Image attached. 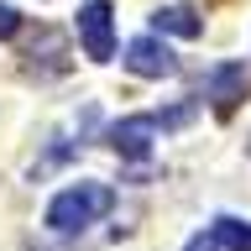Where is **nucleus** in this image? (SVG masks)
Here are the masks:
<instances>
[{
  "label": "nucleus",
  "instance_id": "f257e3e1",
  "mask_svg": "<svg viewBox=\"0 0 251 251\" xmlns=\"http://www.w3.org/2000/svg\"><path fill=\"white\" fill-rule=\"evenodd\" d=\"M110 209H115V188L84 178V183H68L63 194H52V204H47V230L78 235L84 225H94V220L110 215Z\"/></svg>",
  "mask_w": 251,
  "mask_h": 251
},
{
  "label": "nucleus",
  "instance_id": "f03ea898",
  "mask_svg": "<svg viewBox=\"0 0 251 251\" xmlns=\"http://www.w3.org/2000/svg\"><path fill=\"white\" fill-rule=\"evenodd\" d=\"M74 26H78V42H84V52H89L94 63L115 58V11H110V0H89Z\"/></svg>",
  "mask_w": 251,
  "mask_h": 251
},
{
  "label": "nucleus",
  "instance_id": "7ed1b4c3",
  "mask_svg": "<svg viewBox=\"0 0 251 251\" xmlns=\"http://www.w3.org/2000/svg\"><path fill=\"white\" fill-rule=\"evenodd\" d=\"M157 131H162V115H126V121L110 126V147H115V157H126V162H147Z\"/></svg>",
  "mask_w": 251,
  "mask_h": 251
},
{
  "label": "nucleus",
  "instance_id": "20e7f679",
  "mask_svg": "<svg viewBox=\"0 0 251 251\" xmlns=\"http://www.w3.org/2000/svg\"><path fill=\"white\" fill-rule=\"evenodd\" d=\"M126 68L136 78H173L178 74V58L168 52V42H162V31L157 37H136V42H126Z\"/></svg>",
  "mask_w": 251,
  "mask_h": 251
},
{
  "label": "nucleus",
  "instance_id": "39448f33",
  "mask_svg": "<svg viewBox=\"0 0 251 251\" xmlns=\"http://www.w3.org/2000/svg\"><path fill=\"white\" fill-rule=\"evenodd\" d=\"M246 63H220V68H209V78H204V89H209V100H215V115H230L241 100H246Z\"/></svg>",
  "mask_w": 251,
  "mask_h": 251
},
{
  "label": "nucleus",
  "instance_id": "423d86ee",
  "mask_svg": "<svg viewBox=\"0 0 251 251\" xmlns=\"http://www.w3.org/2000/svg\"><path fill=\"white\" fill-rule=\"evenodd\" d=\"M152 26L157 31H173V37H199L204 21L194 16V5H162V11L152 16Z\"/></svg>",
  "mask_w": 251,
  "mask_h": 251
},
{
  "label": "nucleus",
  "instance_id": "0eeeda50",
  "mask_svg": "<svg viewBox=\"0 0 251 251\" xmlns=\"http://www.w3.org/2000/svg\"><path fill=\"white\" fill-rule=\"evenodd\" d=\"M215 241H220V251H251V225L246 220H230V215H220L215 225Z\"/></svg>",
  "mask_w": 251,
  "mask_h": 251
},
{
  "label": "nucleus",
  "instance_id": "6e6552de",
  "mask_svg": "<svg viewBox=\"0 0 251 251\" xmlns=\"http://www.w3.org/2000/svg\"><path fill=\"white\" fill-rule=\"evenodd\" d=\"M16 31H21V16H16L11 5L0 0V42H5V37H16Z\"/></svg>",
  "mask_w": 251,
  "mask_h": 251
},
{
  "label": "nucleus",
  "instance_id": "1a4fd4ad",
  "mask_svg": "<svg viewBox=\"0 0 251 251\" xmlns=\"http://www.w3.org/2000/svg\"><path fill=\"white\" fill-rule=\"evenodd\" d=\"M183 251H220V241H215V230H199L194 241H188Z\"/></svg>",
  "mask_w": 251,
  "mask_h": 251
}]
</instances>
